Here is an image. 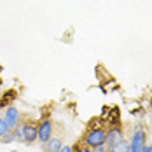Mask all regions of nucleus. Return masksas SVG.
<instances>
[{
	"mask_svg": "<svg viewBox=\"0 0 152 152\" xmlns=\"http://www.w3.org/2000/svg\"><path fill=\"white\" fill-rule=\"evenodd\" d=\"M105 138H107V129L103 128H89L84 135H82V142L88 145V147H98V145H103L105 143Z\"/></svg>",
	"mask_w": 152,
	"mask_h": 152,
	"instance_id": "f257e3e1",
	"label": "nucleus"
},
{
	"mask_svg": "<svg viewBox=\"0 0 152 152\" xmlns=\"http://www.w3.org/2000/svg\"><path fill=\"white\" fill-rule=\"evenodd\" d=\"M145 145H147V129L143 126H137L133 135H131V140H129V151L143 152Z\"/></svg>",
	"mask_w": 152,
	"mask_h": 152,
	"instance_id": "f03ea898",
	"label": "nucleus"
},
{
	"mask_svg": "<svg viewBox=\"0 0 152 152\" xmlns=\"http://www.w3.org/2000/svg\"><path fill=\"white\" fill-rule=\"evenodd\" d=\"M4 121H5V126H7L9 131H14L16 128H18V124L21 122V114H19V110L12 105L5 107V110H4Z\"/></svg>",
	"mask_w": 152,
	"mask_h": 152,
	"instance_id": "7ed1b4c3",
	"label": "nucleus"
},
{
	"mask_svg": "<svg viewBox=\"0 0 152 152\" xmlns=\"http://www.w3.org/2000/svg\"><path fill=\"white\" fill-rule=\"evenodd\" d=\"M53 131H54V124L51 119H40L39 124H37V135H39V142H42V143H46L49 138L53 137Z\"/></svg>",
	"mask_w": 152,
	"mask_h": 152,
	"instance_id": "20e7f679",
	"label": "nucleus"
},
{
	"mask_svg": "<svg viewBox=\"0 0 152 152\" xmlns=\"http://www.w3.org/2000/svg\"><path fill=\"white\" fill-rule=\"evenodd\" d=\"M124 140V131H122L121 126H110L108 129H107V138H105V149H112L117 142H121Z\"/></svg>",
	"mask_w": 152,
	"mask_h": 152,
	"instance_id": "39448f33",
	"label": "nucleus"
},
{
	"mask_svg": "<svg viewBox=\"0 0 152 152\" xmlns=\"http://www.w3.org/2000/svg\"><path fill=\"white\" fill-rule=\"evenodd\" d=\"M37 124H39V122L21 121V126H23V140H25V143H33V142L39 140V135H37Z\"/></svg>",
	"mask_w": 152,
	"mask_h": 152,
	"instance_id": "423d86ee",
	"label": "nucleus"
},
{
	"mask_svg": "<svg viewBox=\"0 0 152 152\" xmlns=\"http://www.w3.org/2000/svg\"><path fill=\"white\" fill-rule=\"evenodd\" d=\"M63 147V137H51L44 143V151L46 152H60Z\"/></svg>",
	"mask_w": 152,
	"mask_h": 152,
	"instance_id": "0eeeda50",
	"label": "nucleus"
},
{
	"mask_svg": "<svg viewBox=\"0 0 152 152\" xmlns=\"http://www.w3.org/2000/svg\"><path fill=\"white\" fill-rule=\"evenodd\" d=\"M107 152H131V151H129V142L121 140V142H117L112 149H108Z\"/></svg>",
	"mask_w": 152,
	"mask_h": 152,
	"instance_id": "6e6552de",
	"label": "nucleus"
},
{
	"mask_svg": "<svg viewBox=\"0 0 152 152\" xmlns=\"http://www.w3.org/2000/svg\"><path fill=\"white\" fill-rule=\"evenodd\" d=\"M14 98H16V91H14V89L7 91L5 94H4V98L0 100V108H5V107H9V103H11Z\"/></svg>",
	"mask_w": 152,
	"mask_h": 152,
	"instance_id": "1a4fd4ad",
	"label": "nucleus"
},
{
	"mask_svg": "<svg viewBox=\"0 0 152 152\" xmlns=\"http://www.w3.org/2000/svg\"><path fill=\"white\" fill-rule=\"evenodd\" d=\"M72 151L74 152H91V147H88V145L82 142V138H80V140H77L75 143L72 145Z\"/></svg>",
	"mask_w": 152,
	"mask_h": 152,
	"instance_id": "9d476101",
	"label": "nucleus"
},
{
	"mask_svg": "<svg viewBox=\"0 0 152 152\" xmlns=\"http://www.w3.org/2000/svg\"><path fill=\"white\" fill-rule=\"evenodd\" d=\"M7 133H9V129L5 126V121H4V117H0V138H4Z\"/></svg>",
	"mask_w": 152,
	"mask_h": 152,
	"instance_id": "9b49d317",
	"label": "nucleus"
},
{
	"mask_svg": "<svg viewBox=\"0 0 152 152\" xmlns=\"http://www.w3.org/2000/svg\"><path fill=\"white\" fill-rule=\"evenodd\" d=\"M12 140H14V131H9L4 138H0V142H4V143H9V142H12Z\"/></svg>",
	"mask_w": 152,
	"mask_h": 152,
	"instance_id": "f8f14e48",
	"label": "nucleus"
},
{
	"mask_svg": "<svg viewBox=\"0 0 152 152\" xmlns=\"http://www.w3.org/2000/svg\"><path fill=\"white\" fill-rule=\"evenodd\" d=\"M91 152H107V149H105V145H98V147L91 149Z\"/></svg>",
	"mask_w": 152,
	"mask_h": 152,
	"instance_id": "ddd939ff",
	"label": "nucleus"
},
{
	"mask_svg": "<svg viewBox=\"0 0 152 152\" xmlns=\"http://www.w3.org/2000/svg\"><path fill=\"white\" fill-rule=\"evenodd\" d=\"M60 152H74V151H72V145H63Z\"/></svg>",
	"mask_w": 152,
	"mask_h": 152,
	"instance_id": "4468645a",
	"label": "nucleus"
},
{
	"mask_svg": "<svg viewBox=\"0 0 152 152\" xmlns=\"http://www.w3.org/2000/svg\"><path fill=\"white\" fill-rule=\"evenodd\" d=\"M143 152H152V145H145V149H143Z\"/></svg>",
	"mask_w": 152,
	"mask_h": 152,
	"instance_id": "2eb2a0df",
	"label": "nucleus"
},
{
	"mask_svg": "<svg viewBox=\"0 0 152 152\" xmlns=\"http://www.w3.org/2000/svg\"><path fill=\"white\" fill-rule=\"evenodd\" d=\"M12 152H18V151H12Z\"/></svg>",
	"mask_w": 152,
	"mask_h": 152,
	"instance_id": "dca6fc26",
	"label": "nucleus"
}]
</instances>
